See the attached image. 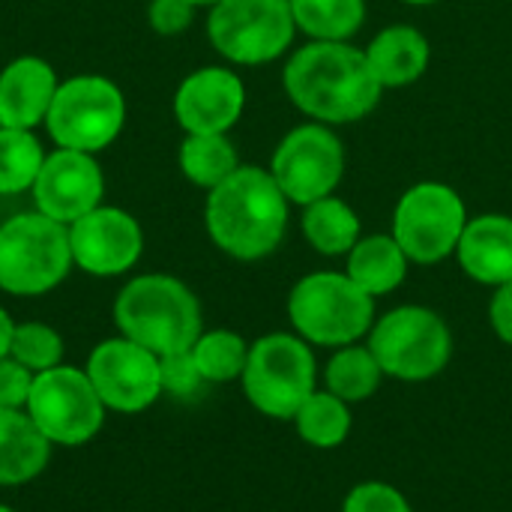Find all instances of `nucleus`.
I'll list each match as a JSON object with an SVG mask.
<instances>
[{
    "label": "nucleus",
    "mask_w": 512,
    "mask_h": 512,
    "mask_svg": "<svg viewBox=\"0 0 512 512\" xmlns=\"http://www.w3.org/2000/svg\"><path fill=\"white\" fill-rule=\"evenodd\" d=\"M60 81L48 60L24 54L0 69V123L36 129L45 123Z\"/></svg>",
    "instance_id": "obj_17"
},
{
    "label": "nucleus",
    "mask_w": 512,
    "mask_h": 512,
    "mask_svg": "<svg viewBox=\"0 0 512 512\" xmlns=\"http://www.w3.org/2000/svg\"><path fill=\"white\" fill-rule=\"evenodd\" d=\"M489 321L501 342L512 345V282H504L495 288V297L489 303Z\"/></svg>",
    "instance_id": "obj_34"
},
{
    "label": "nucleus",
    "mask_w": 512,
    "mask_h": 512,
    "mask_svg": "<svg viewBox=\"0 0 512 512\" xmlns=\"http://www.w3.org/2000/svg\"><path fill=\"white\" fill-rule=\"evenodd\" d=\"M300 228H303V237L309 240V246L327 258L348 255L357 246V240L363 237L360 216L339 195H327V198L306 204Z\"/></svg>",
    "instance_id": "obj_22"
},
{
    "label": "nucleus",
    "mask_w": 512,
    "mask_h": 512,
    "mask_svg": "<svg viewBox=\"0 0 512 512\" xmlns=\"http://www.w3.org/2000/svg\"><path fill=\"white\" fill-rule=\"evenodd\" d=\"M210 45L237 66H264L282 57L297 24L288 0H219L207 15Z\"/></svg>",
    "instance_id": "obj_9"
},
{
    "label": "nucleus",
    "mask_w": 512,
    "mask_h": 512,
    "mask_svg": "<svg viewBox=\"0 0 512 512\" xmlns=\"http://www.w3.org/2000/svg\"><path fill=\"white\" fill-rule=\"evenodd\" d=\"M123 123H126L123 90L111 78L96 72H84L60 81L45 117V129L54 147L81 150L93 156L120 138Z\"/></svg>",
    "instance_id": "obj_6"
},
{
    "label": "nucleus",
    "mask_w": 512,
    "mask_h": 512,
    "mask_svg": "<svg viewBox=\"0 0 512 512\" xmlns=\"http://www.w3.org/2000/svg\"><path fill=\"white\" fill-rule=\"evenodd\" d=\"M51 459V441L36 429L27 411L0 408V486L36 480Z\"/></svg>",
    "instance_id": "obj_20"
},
{
    "label": "nucleus",
    "mask_w": 512,
    "mask_h": 512,
    "mask_svg": "<svg viewBox=\"0 0 512 512\" xmlns=\"http://www.w3.org/2000/svg\"><path fill=\"white\" fill-rule=\"evenodd\" d=\"M243 108L246 84L228 66H201L174 93V117L186 135H228Z\"/></svg>",
    "instance_id": "obj_16"
},
{
    "label": "nucleus",
    "mask_w": 512,
    "mask_h": 512,
    "mask_svg": "<svg viewBox=\"0 0 512 512\" xmlns=\"http://www.w3.org/2000/svg\"><path fill=\"white\" fill-rule=\"evenodd\" d=\"M0 512H15L12 507H6V504H0Z\"/></svg>",
    "instance_id": "obj_38"
},
{
    "label": "nucleus",
    "mask_w": 512,
    "mask_h": 512,
    "mask_svg": "<svg viewBox=\"0 0 512 512\" xmlns=\"http://www.w3.org/2000/svg\"><path fill=\"white\" fill-rule=\"evenodd\" d=\"M282 87L297 111L327 126L363 120L375 111L384 93L363 48L315 39L288 57Z\"/></svg>",
    "instance_id": "obj_1"
},
{
    "label": "nucleus",
    "mask_w": 512,
    "mask_h": 512,
    "mask_svg": "<svg viewBox=\"0 0 512 512\" xmlns=\"http://www.w3.org/2000/svg\"><path fill=\"white\" fill-rule=\"evenodd\" d=\"M456 258L480 285L498 288L512 282V216L483 213L468 219L456 246Z\"/></svg>",
    "instance_id": "obj_18"
},
{
    "label": "nucleus",
    "mask_w": 512,
    "mask_h": 512,
    "mask_svg": "<svg viewBox=\"0 0 512 512\" xmlns=\"http://www.w3.org/2000/svg\"><path fill=\"white\" fill-rule=\"evenodd\" d=\"M408 264L411 261L393 234H369V237H360L357 246L348 252L345 273L369 297H384L405 282Z\"/></svg>",
    "instance_id": "obj_21"
},
{
    "label": "nucleus",
    "mask_w": 512,
    "mask_h": 512,
    "mask_svg": "<svg viewBox=\"0 0 512 512\" xmlns=\"http://www.w3.org/2000/svg\"><path fill=\"white\" fill-rule=\"evenodd\" d=\"M30 195L42 216L69 228L102 204L105 174L93 153L54 147L45 156Z\"/></svg>",
    "instance_id": "obj_15"
},
{
    "label": "nucleus",
    "mask_w": 512,
    "mask_h": 512,
    "mask_svg": "<svg viewBox=\"0 0 512 512\" xmlns=\"http://www.w3.org/2000/svg\"><path fill=\"white\" fill-rule=\"evenodd\" d=\"M294 24L315 42H351L366 21V0H288Z\"/></svg>",
    "instance_id": "obj_23"
},
{
    "label": "nucleus",
    "mask_w": 512,
    "mask_h": 512,
    "mask_svg": "<svg viewBox=\"0 0 512 512\" xmlns=\"http://www.w3.org/2000/svg\"><path fill=\"white\" fill-rule=\"evenodd\" d=\"M159 378H162V393H171V396H192L204 384V378L192 360V351H177V354L159 357Z\"/></svg>",
    "instance_id": "obj_31"
},
{
    "label": "nucleus",
    "mask_w": 512,
    "mask_h": 512,
    "mask_svg": "<svg viewBox=\"0 0 512 512\" xmlns=\"http://www.w3.org/2000/svg\"><path fill=\"white\" fill-rule=\"evenodd\" d=\"M369 351L384 375L417 384L447 369L453 336L438 312L426 306H399L372 324Z\"/></svg>",
    "instance_id": "obj_8"
},
{
    "label": "nucleus",
    "mask_w": 512,
    "mask_h": 512,
    "mask_svg": "<svg viewBox=\"0 0 512 512\" xmlns=\"http://www.w3.org/2000/svg\"><path fill=\"white\" fill-rule=\"evenodd\" d=\"M192 360L207 384H228L237 381L249 360V345L234 330H210L195 339L189 348Z\"/></svg>",
    "instance_id": "obj_28"
},
{
    "label": "nucleus",
    "mask_w": 512,
    "mask_h": 512,
    "mask_svg": "<svg viewBox=\"0 0 512 512\" xmlns=\"http://www.w3.org/2000/svg\"><path fill=\"white\" fill-rule=\"evenodd\" d=\"M84 372L102 405L117 414L147 411L162 396L159 357L126 336L99 342L87 357Z\"/></svg>",
    "instance_id": "obj_13"
},
{
    "label": "nucleus",
    "mask_w": 512,
    "mask_h": 512,
    "mask_svg": "<svg viewBox=\"0 0 512 512\" xmlns=\"http://www.w3.org/2000/svg\"><path fill=\"white\" fill-rule=\"evenodd\" d=\"M288 318L300 339L345 348L375 324V297L357 288L348 273L321 270L303 276L288 294Z\"/></svg>",
    "instance_id": "obj_4"
},
{
    "label": "nucleus",
    "mask_w": 512,
    "mask_h": 512,
    "mask_svg": "<svg viewBox=\"0 0 512 512\" xmlns=\"http://www.w3.org/2000/svg\"><path fill=\"white\" fill-rule=\"evenodd\" d=\"M69 249L78 270L99 279L123 276L141 261L144 231L132 213L99 204L69 225Z\"/></svg>",
    "instance_id": "obj_14"
},
{
    "label": "nucleus",
    "mask_w": 512,
    "mask_h": 512,
    "mask_svg": "<svg viewBox=\"0 0 512 512\" xmlns=\"http://www.w3.org/2000/svg\"><path fill=\"white\" fill-rule=\"evenodd\" d=\"M315 378L318 366L309 342L291 333H270L252 342L240 375L246 399L273 420H294L315 393Z\"/></svg>",
    "instance_id": "obj_7"
},
{
    "label": "nucleus",
    "mask_w": 512,
    "mask_h": 512,
    "mask_svg": "<svg viewBox=\"0 0 512 512\" xmlns=\"http://www.w3.org/2000/svg\"><path fill=\"white\" fill-rule=\"evenodd\" d=\"M408 6H432V3H441V0H402Z\"/></svg>",
    "instance_id": "obj_36"
},
{
    "label": "nucleus",
    "mask_w": 512,
    "mask_h": 512,
    "mask_svg": "<svg viewBox=\"0 0 512 512\" xmlns=\"http://www.w3.org/2000/svg\"><path fill=\"white\" fill-rule=\"evenodd\" d=\"M294 423L306 444H312L318 450H333V447L345 444V438L351 432V411H348V402H342L330 390L327 393L315 390L297 411Z\"/></svg>",
    "instance_id": "obj_27"
},
{
    "label": "nucleus",
    "mask_w": 512,
    "mask_h": 512,
    "mask_svg": "<svg viewBox=\"0 0 512 512\" xmlns=\"http://www.w3.org/2000/svg\"><path fill=\"white\" fill-rule=\"evenodd\" d=\"M69 228L39 210L0 222V291L39 297L54 291L72 270Z\"/></svg>",
    "instance_id": "obj_5"
},
{
    "label": "nucleus",
    "mask_w": 512,
    "mask_h": 512,
    "mask_svg": "<svg viewBox=\"0 0 512 512\" xmlns=\"http://www.w3.org/2000/svg\"><path fill=\"white\" fill-rule=\"evenodd\" d=\"M186 3H192L195 9H198V6H207V9H210V6H216L219 0H186Z\"/></svg>",
    "instance_id": "obj_37"
},
{
    "label": "nucleus",
    "mask_w": 512,
    "mask_h": 512,
    "mask_svg": "<svg viewBox=\"0 0 512 512\" xmlns=\"http://www.w3.org/2000/svg\"><path fill=\"white\" fill-rule=\"evenodd\" d=\"M342 512H414L405 495L387 483H360L345 498Z\"/></svg>",
    "instance_id": "obj_30"
},
{
    "label": "nucleus",
    "mask_w": 512,
    "mask_h": 512,
    "mask_svg": "<svg viewBox=\"0 0 512 512\" xmlns=\"http://www.w3.org/2000/svg\"><path fill=\"white\" fill-rule=\"evenodd\" d=\"M24 411L51 444L81 447L99 435L108 408L102 405L84 369L60 363L33 378Z\"/></svg>",
    "instance_id": "obj_11"
},
{
    "label": "nucleus",
    "mask_w": 512,
    "mask_h": 512,
    "mask_svg": "<svg viewBox=\"0 0 512 512\" xmlns=\"http://www.w3.org/2000/svg\"><path fill=\"white\" fill-rule=\"evenodd\" d=\"M9 357L15 363H21L24 369H30L33 375L48 372V369L60 366V360H63V339L54 327H48L42 321H24V324H15Z\"/></svg>",
    "instance_id": "obj_29"
},
{
    "label": "nucleus",
    "mask_w": 512,
    "mask_h": 512,
    "mask_svg": "<svg viewBox=\"0 0 512 512\" xmlns=\"http://www.w3.org/2000/svg\"><path fill=\"white\" fill-rule=\"evenodd\" d=\"M363 51H366L372 75L378 78L384 90L408 87L417 78H423V72L429 69V57H432L429 39L411 24H390L378 30L369 48Z\"/></svg>",
    "instance_id": "obj_19"
},
{
    "label": "nucleus",
    "mask_w": 512,
    "mask_h": 512,
    "mask_svg": "<svg viewBox=\"0 0 512 512\" xmlns=\"http://www.w3.org/2000/svg\"><path fill=\"white\" fill-rule=\"evenodd\" d=\"M270 174L291 204L306 207L339 189L345 177V144L327 123H300L276 144Z\"/></svg>",
    "instance_id": "obj_12"
},
{
    "label": "nucleus",
    "mask_w": 512,
    "mask_h": 512,
    "mask_svg": "<svg viewBox=\"0 0 512 512\" xmlns=\"http://www.w3.org/2000/svg\"><path fill=\"white\" fill-rule=\"evenodd\" d=\"M468 210L462 195L438 180L414 183L402 192L393 210V237L411 264H438L456 255Z\"/></svg>",
    "instance_id": "obj_10"
},
{
    "label": "nucleus",
    "mask_w": 512,
    "mask_h": 512,
    "mask_svg": "<svg viewBox=\"0 0 512 512\" xmlns=\"http://www.w3.org/2000/svg\"><path fill=\"white\" fill-rule=\"evenodd\" d=\"M177 165L189 183L210 192L240 168V156L228 135H186L177 150Z\"/></svg>",
    "instance_id": "obj_24"
},
{
    "label": "nucleus",
    "mask_w": 512,
    "mask_h": 512,
    "mask_svg": "<svg viewBox=\"0 0 512 512\" xmlns=\"http://www.w3.org/2000/svg\"><path fill=\"white\" fill-rule=\"evenodd\" d=\"M114 324L120 336L138 342L156 357L189 351L204 333L198 297L189 285L165 273L129 279L114 300Z\"/></svg>",
    "instance_id": "obj_3"
},
{
    "label": "nucleus",
    "mask_w": 512,
    "mask_h": 512,
    "mask_svg": "<svg viewBox=\"0 0 512 512\" xmlns=\"http://www.w3.org/2000/svg\"><path fill=\"white\" fill-rule=\"evenodd\" d=\"M195 18V6L186 0H150L147 6V21L159 36H177L189 30Z\"/></svg>",
    "instance_id": "obj_33"
},
{
    "label": "nucleus",
    "mask_w": 512,
    "mask_h": 512,
    "mask_svg": "<svg viewBox=\"0 0 512 512\" xmlns=\"http://www.w3.org/2000/svg\"><path fill=\"white\" fill-rule=\"evenodd\" d=\"M33 378L36 375L30 369H24L12 357H3L0 360V408L24 411L30 390H33Z\"/></svg>",
    "instance_id": "obj_32"
},
{
    "label": "nucleus",
    "mask_w": 512,
    "mask_h": 512,
    "mask_svg": "<svg viewBox=\"0 0 512 512\" xmlns=\"http://www.w3.org/2000/svg\"><path fill=\"white\" fill-rule=\"evenodd\" d=\"M45 156L48 153L33 129L0 123V195L30 192Z\"/></svg>",
    "instance_id": "obj_26"
},
{
    "label": "nucleus",
    "mask_w": 512,
    "mask_h": 512,
    "mask_svg": "<svg viewBox=\"0 0 512 512\" xmlns=\"http://www.w3.org/2000/svg\"><path fill=\"white\" fill-rule=\"evenodd\" d=\"M381 378H384V372H381L375 354L369 351V345L366 348L363 345L339 348L324 369L327 390L348 405L375 396V390L381 387Z\"/></svg>",
    "instance_id": "obj_25"
},
{
    "label": "nucleus",
    "mask_w": 512,
    "mask_h": 512,
    "mask_svg": "<svg viewBox=\"0 0 512 512\" xmlns=\"http://www.w3.org/2000/svg\"><path fill=\"white\" fill-rule=\"evenodd\" d=\"M291 201L270 168L240 165L228 180L207 192L204 228L216 249L237 261H261L279 249L288 231Z\"/></svg>",
    "instance_id": "obj_2"
},
{
    "label": "nucleus",
    "mask_w": 512,
    "mask_h": 512,
    "mask_svg": "<svg viewBox=\"0 0 512 512\" xmlns=\"http://www.w3.org/2000/svg\"><path fill=\"white\" fill-rule=\"evenodd\" d=\"M12 333H15V321H12V318H9V312L0 306V360H3V357H9Z\"/></svg>",
    "instance_id": "obj_35"
}]
</instances>
